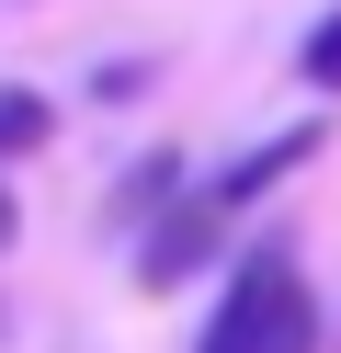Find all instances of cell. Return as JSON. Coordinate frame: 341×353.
Instances as JSON below:
<instances>
[{
	"label": "cell",
	"instance_id": "6da1fadb",
	"mask_svg": "<svg viewBox=\"0 0 341 353\" xmlns=\"http://www.w3.org/2000/svg\"><path fill=\"white\" fill-rule=\"evenodd\" d=\"M194 353H318V296H307V274H296L285 239H262V251L227 262L216 319H205Z\"/></svg>",
	"mask_w": 341,
	"mask_h": 353
},
{
	"label": "cell",
	"instance_id": "7a4b0ae2",
	"mask_svg": "<svg viewBox=\"0 0 341 353\" xmlns=\"http://www.w3.org/2000/svg\"><path fill=\"white\" fill-rule=\"evenodd\" d=\"M216 251H227V205H216V183H194L148 239H136V285H159V296H171V285H194Z\"/></svg>",
	"mask_w": 341,
	"mask_h": 353
},
{
	"label": "cell",
	"instance_id": "3957f363",
	"mask_svg": "<svg viewBox=\"0 0 341 353\" xmlns=\"http://www.w3.org/2000/svg\"><path fill=\"white\" fill-rule=\"evenodd\" d=\"M307 148H318V125H285V137H262L250 160H227V171H216V205H227V216H239V205H262L285 171H307Z\"/></svg>",
	"mask_w": 341,
	"mask_h": 353
},
{
	"label": "cell",
	"instance_id": "277c9868",
	"mask_svg": "<svg viewBox=\"0 0 341 353\" xmlns=\"http://www.w3.org/2000/svg\"><path fill=\"white\" fill-rule=\"evenodd\" d=\"M171 205H182V160L159 148V160H136V171H125V194H114V216H136V239H148V228H159Z\"/></svg>",
	"mask_w": 341,
	"mask_h": 353
},
{
	"label": "cell",
	"instance_id": "5b68a950",
	"mask_svg": "<svg viewBox=\"0 0 341 353\" xmlns=\"http://www.w3.org/2000/svg\"><path fill=\"white\" fill-rule=\"evenodd\" d=\"M45 137H57V103L23 92V80H0V160H34Z\"/></svg>",
	"mask_w": 341,
	"mask_h": 353
},
{
	"label": "cell",
	"instance_id": "8992f818",
	"mask_svg": "<svg viewBox=\"0 0 341 353\" xmlns=\"http://www.w3.org/2000/svg\"><path fill=\"white\" fill-rule=\"evenodd\" d=\"M296 69H307V92H341V12L307 34V46H296Z\"/></svg>",
	"mask_w": 341,
	"mask_h": 353
},
{
	"label": "cell",
	"instance_id": "52a82bcc",
	"mask_svg": "<svg viewBox=\"0 0 341 353\" xmlns=\"http://www.w3.org/2000/svg\"><path fill=\"white\" fill-rule=\"evenodd\" d=\"M12 228H23V216H12V194H0V251H12Z\"/></svg>",
	"mask_w": 341,
	"mask_h": 353
}]
</instances>
